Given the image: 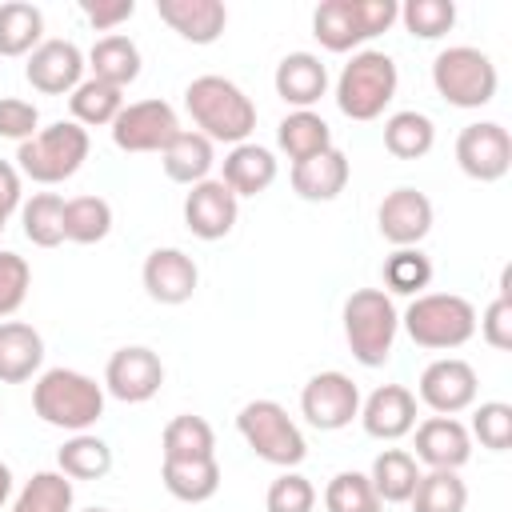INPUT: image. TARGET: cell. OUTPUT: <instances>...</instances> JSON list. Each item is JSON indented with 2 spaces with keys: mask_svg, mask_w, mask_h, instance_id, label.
Returning <instances> with one entry per match:
<instances>
[{
  "mask_svg": "<svg viewBox=\"0 0 512 512\" xmlns=\"http://www.w3.org/2000/svg\"><path fill=\"white\" fill-rule=\"evenodd\" d=\"M184 108H188L196 132L208 136L212 144H232L236 148L256 132V104L228 76H216V72L196 76L184 88Z\"/></svg>",
  "mask_w": 512,
  "mask_h": 512,
  "instance_id": "cell-1",
  "label": "cell"
},
{
  "mask_svg": "<svg viewBox=\"0 0 512 512\" xmlns=\"http://www.w3.org/2000/svg\"><path fill=\"white\" fill-rule=\"evenodd\" d=\"M104 384L76 368H48L32 384V412L60 432H88L104 416Z\"/></svg>",
  "mask_w": 512,
  "mask_h": 512,
  "instance_id": "cell-2",
  "label": "cell"
},
{
  "mask_svg": "<svg viewBox=\"0 0 512 512\" xmlns=\"http://www.w3.org/2000/svg\"><path fill=\"white\" fill-rule=\"evenodd\" d=\"M400 328L416 348L452 352L476 336V308L456 292H420L400 312Z\"/></svg>",
  "mask_w": 512,
  "mask_h": 512,
  "instance_id": "cell-3",
  "label": "cell"
},
{
  "mask_svg": "<svg viewBox=\"0 0 512 512\" xmlns=\"http://www.w3.org/2000/svg\"><path fill=\"white\" fill-rule=\"evenodd\" d=\"M396 16V0H324L312 12V36L324 52H360V44L388 32Z\"/></svg>",
  "mask_w": 512,
  "mask_h": 512,
  "instance_id": "cell-4",
  "label": "cell"
},
{
  "mask_svg": "<svg viewBox=\"0 0 512 512\" xmlns=\"http://www.w3.org/2000/svg\"><path fill=\"white\" fill-rule=\"evenodd\" d=\"M400 84L396 60L380 48H360L336 76V108L348 120H376L392 104Z\"/></svg>",
  "mask_w": 512,
  "mask_h": 512,
  "instance_id": "cell-5",
  "label": "cell"
},
{
  "mask_svg": "<svg viewBox=\"0 0 512 512\" xmlns=\"http://www.w3.org/2000/svg\"><path fill=\"white\" fill-rule=\"evenodd\" d=\"M88 148V128H80L76 120H56L16 148V172L36 184H64L84 168Z\"/></svg>",
  "mask_w": 512,
  "mask_h": 512,
  "instance_id": "cell-6",
  "label": "cell"
},
{
  "mask_svg": "<svg viewBox=\"0 0 512 512\" xmlns=\"http://www.w3.org/2000/svg\"><path fill=\"white\" fill-rule=\"evenodd\" d=\"M400 312L384 288H356L344 300V340L364 368H380L392 356Z\"/></svg>",
  "mask_w": 512,
  "mask_h": 512,
  "instance_id": "cell-7",
  "label": "cell"
},
{
  "mask_svg": "<svg viewBox=\"0 0 512 512\" xmlns=\"http://www.w3.org/2000/svg\"><path fill=\"white\" fill-rule=\"evenodd\" d=\"M432 88L452 108H484L496 100L500 72L488 52H480L472 44H452V48L436 52V60H432Z\"/></svg>",
  "mask_w": 512,
  "mask_h": 512,
  "instance_id": "cell-8",
  "label": "cell"
},
{
  "mask_svg": "<svg viewBox=\"0 0 512 512\" xmlns=\"http://www.w3.org/2000/svg\"><path fill=\"white\" fill-rule=\"evenodd\" d=\"M236 432L240 440L264 460V464H276V468H296L304 456H308V440L300 432V424L288 416L284 404L276 400H248L240 412H236Z\"/></svg>",
  "mask_w": 512,
  "mask_h": 512,
  "instance_id": "cell-9",
  "label": "cell"
},
{
  "mask_svg": "<svg viewBox=\"0 0 512 512\" xmlns=\"http://www.w3.org/2000/svg\"><path fill=\"white\" fill-rule=\"evenodd\" d=\"M176 136H180V116L160 96L124 104L120 116L112 120V144L120 152H164Z\"/></svg>",
  "mask_w": 512,
  "mask_h": 512,
  "instance_id": "cell-10",
  "label": "cell"
},
{
  "mask_svg": "<svg viewBox=\"0 0 512 512\" xmlns=\"http://www.w3.org/2000/svg\"><path fill=\"white\" fill-rule=\"evenodd\" d=\"M300 416L320 432H340L360 416V388L348 372H316L300 392Z\"/></svg>",
  "mask_w": 512,
  "mask_h": 512,
  "instance_id": "cell-11",
  "label": "cell"
},
{
  "mask_svg": "<svg viewBox=\"0 0 512 512\" xmlns=\"http://www.w3.org/2000/svg\"><path fill=\"white\" fill-rule=\"evenodd\" d=\"M456 164L468 180H480V184H496L508 176L512 168V136L504 124L496 120H476V124H464L460 136H456Z\"/></svg>",
  "mask_w": 512,
  "mask_h": 512,
  "instance_id": "cell-12",
  "label": "cell"
},
{
  "mask_svg": "<svg viewBox=\"0 0 512 512\" xmlns=\"http://www.w3.org/2000/svg\"><path fill=\"white\" fill-rule=\"evenodd\" d=\"M160 384H164V364L148 344H124L104 364V392L116 396L120 404H144L160 392Z\"/></svg>",
  "mask_w": 512,
  "mask_h": 512,
  "instance_id": "cell-13",
  "label": "cell"
},
{
  "mask_svg": "<svg viewBox=\"0 0 512 512\" xmlns=\"http://www.w3.org/2000/svg\"><path fill=\"white\" fill-rule=\"evenodd\" d=\"M476 392H480V380H476V368L460 356H440L432 360L424 372H420V384H416V396L424 408H432L436 416H456L464 408L476 404Z\"/></svg>",
  "mask_w": 512,
  "mask_h": 512,
  "instance_id": "cell-14",
  "label": "cell"
},
{
  "mask_svg": "<svg viewBox=\"0 0 512 512\" xmlns=\"http://www.w3.org/2000/svg\"><path fill=\"white\" fill-rule=\"evenodd\" d=\"M376 228L392 248H420V240L432 232V200L420 188L400 184L380 200Z\"/></svg>",
  "mask_w": 512,
  "mask_h": 512,
  "instance_id": "cell-15",
  "label": "cell"
},
{
  "mask_svg": "<svg viewBox=\"0 0 512 512\" xmlns=\"http://www.w3.org/2000/svg\"><path fill=\"white\" fill-rule=\"evenodd\" d=\"M84 68L88 60L72 40H44L40 48L28 52L24 80L44 96H72V88L84 80Z\"/></svg>",
  "mask_w": 512,
  "mask_h": 512,
  "instance_id": "cell-16",
  "label": "cell"
},
{
  "mask_svg": "<svg viewBox=\"0 0 512 512\" xmlns=\"http://www.w3.org/2000/svg\"><path fill=\"white\" fill-rule=\"evenodd\" d=\"M140 280H144V292L156 304L172 308V304H188L192 300V292L200 284V268L184 248H152L144 256Z\"/></svg>",
  "mask_w": 512,
  "mask_h": 512,
  "instance_id": "cell-17",
  "label": "cell"
},
{
  "mask_svg": "<svg viewBox=\"0 0 512 512\" xmlns=\"http://www.w3.org/2000/svg\"><path fill=\"white\" fill-rule=\"evenodd\" d=\"M236 216H240V200L212 176L192 184L184 196V224L200 240H224L236 228Z\"/></svg>",
  "mask_w": 512,
  "mask_h": 512,
  "instance_id": "cell-18",
  "label": "cell"
},
{
  "mask_svg": "<svg viewBox=\"0 0 512 512\" xmlns=\"http://www.w3.org/2000/svg\"><path fill=\"white\" fill-rule=\"evenodd\" d=\"M364 432L372 440H400L416 428V392H408L404 384H380L368 392V400H360V416Z\"/></svg>",
  "mask_w": 512,
  "mask_h": 512,
  "instance_id": "cell-19",
  "label": "cell"
},
{
  "mask_svg": "<svg viewBox=\"0 0 512 512\" xmlns=\"http://www.w3.org/2000/svg\"><path fill=\"white\" fill-rule=\"evenodd\" d=\"M416 460L428 468H448L460 472L472 460V432L456 416H428L416 428Z\"/></svg>",
  "mask_w": 512,
  "mask_h": 512,
  "instance_id": "cell-20",
  "label": "cell"
},
{
  "mask_svg": "<svg viewBox=\"0 0 512 512\" xmlns=\"http://www.w3.org/2000/svg\"><path fill=\"white\" fill-rule=\"evenodd\" d=\"M156 16L188 44H216L228 24L220 0H156Z\"/></svg>",
  "mask_w": 512,
  "mask_h": 512,
  "instance_id": "cell-21",
  "label": "cell"
},
{
  "mask_svg": "<svg viewBox=\"0 0 512 512\" xmlns=\"http://www.w3.org/2000/svg\"><path fill=\"white\" fill-rule=\"evenodd\" d=\"M272 84H276V96L292 104V112H300V108H312L328 92V68L316 52H288L276 64Z\"/></svg>",
  "mask_w": 512,
  "mask_h": 512,
  "instance_id": "cell-22",
  "label": "cell"
},
{
  "mask_svg": "<svg viewBox=\"0 0 512 512\" xmlns=\"http://www.w3.org/2000/svg\"><path fill=\"white\" fill-rule=\"evenodd\" d=\"M348 176H352V164H348V156L332 144L328 152L292 164V192H296L300 200L328 204V200H336V196L348 188Z\"/></svg>",
  "mask_w": 512,
  "mask_h": 512,
  "instance_id": "cell-23",
  "label": "cell"
},
{
  "mask_svg": "<svg viewBox=\"0 0 512 512\" xmlns=\"http://www.w3.org/2000/svg\"><path fill=\"white\" fill-rule=\"evenodd\" d=\"M272 180H276V156H272V148L252 144V140L228 148L224 168H220V184H224L236 200H240V196H260V192H268Z\"/></svg>",
  "mask_w": 512,
  "mask_h": 512,
  "instance_id": "cell-24",
  "label": "cell"
},
{
  "mask_svg": "<svg viewBox=\"0 0 512 512\" xmlns=\"http://www.w3.org/2000/svg\"><path fill=\"white\" fill-rule=\"evenodd\" d=\"M44 364V336L24 320H0V384H24Z\"/></svg>",
  "mask_w": 512,
  "mask_h": 512,
  "instance_id": "cell-25",
  "label": "cell"
},
{
  "mask_svg": "<svg viewBox=\"0 0 512 512\" xmlns=\"http://www.w3.org/2000/svg\"><path fill=\"white\" fill-rule=\"evenodd\" d=\"M160 164H164V176L176 180V184H200L208 180L212 164H216V144L208 136H200L196 128H180V136L160 152Z\"/></svg>",
  "mask_w": 512,
  "mask_h": 512,
  "instance_id": "cell-26",
  "label": "cell"
},
{
  "mask_svg": "<svg viewBox=\"0 0 512 512\" xmlns=\"http://www.w3.org/2000/svg\"><path fill=\"white\" fill-rule=\"evenodd\" d=\"M84 60H88V68H92L96 80H104V84H112V88H120V92L140 76V48H136V40L124 36V32L100 36Z\"/></svg>",
  "mask_w": 512,
  "mask_h": 512,
  "instance_id": "cell-27",
  "label": "cell"
},
{
  "mask_svg": "<svg viewBox=\"0 0 512 512\" xmlns=\"http://www.w3.org/2000/svg\"><path fill=\"white\" fill-rule=\"evenodd\" d=\"M276 144H280V152H284L292 164H300V160L320 156V152L332 148V128H328V120H324L320 112L300 108V112H288V116L276 124Z\"/></svg>",
  "mask_w": 512,
  "mask_h": 512,
  "instance_id": "cell-28",
  "label": "cell"
},
{
  "mask_svg": "<svg viewBox=\"0 0 512 512\" xmlns=\"http://www.w3.org/2000/svg\"><path fill=\"white\" fill-rule=\"evenodd\" d=\"M160 480H164L168 496H176L184 504H204L220 488V464H216V456L212 460H164Z\"/></svg>",
  "mask_w": 512,
  "mask_h": 512,
  "instance_id": "cell-29",
  "label": "cell"
},
{
  "mask_svg": "<svg viewBox=\"0 0 512 512\" xmlns=\"http://www.w3.org/2000/svg\"><path fill=\"white\" fill-rule=\"evenodd\" d=\"M368 480H372L380 504H408V496H412V488H416V480H420V464H416V456L404 452V448H384V452L372 460Z\"/></svg>",
  "mask_w": 512,
  "mask_h": 512,
  "instance_id": "cell-30",
  "label": "cell"
},
{
  "mask_svg": "<svg viewBox=\"0 0 512 512\" xmlns=\"http://www.w3.org/2000/svg\"><path fill=\"white\" fill-rule=\"evenodd\" d=\"M436 144V124L432 116L416 112V108H400L384 120V148L396 156V160H420L428 156Z\"/></svg>",
  "mask_w": 512,
  "mask_h": 512,
  "instance_id": "cell-31",
  "label": "cell"
},
{
  "mask_svg": "<svg viewBox=\"0 0 512 512\" xmlns=\"http://www.w3.org/2000/svg\"><path fill=\"white\" fill-rule=\"evenodd\" d=\"M160 448H164V460H212L216 456V432L204 416L180 412L164 424Z\"/></svg>",
  "mask_w": 512,
  "mask_h": 512,
  "instance_id": "cell-32",
  "label": "cell"
},
{
  "mask_svg": "<svg viewBox=\"0 0 512 512\" xmlns=\"http://www.w3.org/2000/svg\"><path fill=\"white\" fill-rule=\"evenodd\" d=\"M44 44V12L28 0L0 4V56H28Z\"/></svg>",
  "mask_w": 512,
  "mask_h": 512,
  "instance_id": "cell-33",
  "label": "cell"
},
{
  "mask_svg": "<svg viewBox=\"0 0 512 512\" xmlns=\"http://www.w3.org/2000/svg\"><path fill=\"white\" fill-rule=\"evenodd\" d=\"M56 468L68 480H100L112 472V448L96 432H72L56 452Z\"/></svg>",
  "mask_w": 512,
  "mask_h": 512,
  "instance_id": "cell-34",
  "label": "cell"
},
{
  "mask_svg": "<svg viewBox=\"0 0 512 512\" xmlns=\"http://www.w3.org/2000/svg\"><path fill=\"white\" fill-rule=\"evenodd\" d=\"M68 108H72V120H76L80 128H104V124L112 128V120H116L120 108H124V92L112 88V84H104V80H96V76H84V80L72 88Z\"/></svg>",
  "mask_w": 512,
  "mask_h": 512,
  "instance_id": "cell-35",
  "label": "cell"
},
{
  "mask_svg": "<svg viewBox=\"0 0 512 512\" xmlns=\"http://www.w3.org/2000/svg\"><path fill=\"white\" fill-rule=\"evenodd\" d=\"M20 228H24V240L36 248L64 244V196L60 192H32L20 204Z\"/></svg>",
  "mask_w": 512,
  "mask_h": 512,
  "instance_id": "cell-36",
  "label": "cell"
},
{
  "mask_svg": "<svg viewBox=\"0 0 512 512\" xmlns=\"http://www.w3.org/2000/svg\"><path fill=\"white\" fill-rule=\"evenodd\" d=\"M408 504H412V512H464L468 508V484L460 480V472L428 468V472H420Z\"/></svg>",
  "mask_w": 512,
  "mask_h": 512,
  "instance_id": "cell-37",
  "label": "cell"
},
{
  "mask_svg": "<svg viewBox=\"0 0 512 512\" xmlns=\"http://www.w3.org/2000/svg\"><path fill=\"white\" fill-rule=\"evenodd\" d=\"M76 504V488L60 468H44L32 472V480H24V488L12 500V512H72Z\"/></svg>",
  "mask_w": 512,
  "mask_h": 512,
  "instance_id": "cell-38",
  "label": "cell"
},
{
  "mask_svg": "<svg viewBox=\"0 0 512 512\" xmlns=\"http://www.w3.org/2000/svg\"><path fill=\"white\" fill-rule=\"evenodd\" d=\"M112 232V204L104 196H72L64 200V240L100 244Z\"/></svg>",
  "mask_w": 512,
  "mask_h": 512,
  "instance_id": "cell-39",
  "label": "cell"
},
{
  "mask_svg": "<svg viewBox=\"0 0 512 512\" xmlns=\"http://www.w3.org/2000/svg\"><path fill=\"white\" fill-rule=\"evenodd\" d=\"M432 284V260L420 248H392L384 260V292L388 296H420Z\"/></svg>",
  "mask_w": 512,
  "mask_h": 512,
  "instance_id": "cell-40",
  "label": "cell"
},
{
  "mask_svg": "<svg viewBox=\"0 0 512 512\" xmlns=\"http://www.w3.org/2000/svg\"><path fill=\"white\" fill-rule=\"evenodd\" d=\"M324 508L328 512H380V496L368 480V472H356V468H344L328 480L324 488Z\"/></svg>",
  "mask_w": 512,
  "mask_h": 512,
  "instance_id": "cell-41",
  "label": "cell"
},
{
  "mask_svg": "<svg viewBox=\"0 0 512 512\" xmlns=\"http://www.w3.org/2000/svg\"><path fill=\"white\" fill-rule=\"evenodd\" d=\"M396 20L416 40H440L456 24V4L452 0H404Z\"/></svg>",
  "mask_w": 512,
  "mask_h": 512,
  "instance_id": "cell-42",
  "label": "cell"
},
{
  "mask_svg": "<svg viewBox=\"0 0 512 512\" xmlns=\"http://www.w3.org/2000/svg\"><path fill=\"white\" fill-rule=\"evenodd\" d=\"M476 328H480L484 344H492L496 352L512 348V268L500 272V292L492 296L484 316H476Z\"/></svg>",
  "mask_w": 512,
  "mask_h": 512,
  "instance_id": "cell-43",
  "label": "cell"
},
{
  "mask_svg": "<svg viewBox=\"0 0 512 512\" xmlns=\"http://www.w3.org/2000/svg\"><path fill=\"white\" fill-rule=\"evenodd\" d=\"M28 288H32V264L20 252L0 248V320H12L20 312Z\"/></svg>",
  "mask_w": 512,
  "mask_h": 512,
  "instance_id": "cell-44",
  "label": "cell"
},
{
  "mask_svg": "<svg viewBox=\"0 0 512 512\" xmlns=\"http://www.w3.org/2000/svg\"><path fill=\"white\" fill-rule=\"evenodd\" d=\"M472 440H480L488 452H508L512 444V404L504 400H484L472 412Z\"/></svg>",
  "mask_w": 512,
  "mask_h": 512,
  "instance_id": "cell-45",
  "label": "cell"
},
{
  "mask_svg": "<svg viewBox=\"0 0 512 512\" xmlns=\"http://www.w3.org/2000/svg\"><path fill=\"white\" fill-rule=\"evenodd\" d=\"M264 508L268 512H312L316 508V488L308 476H300L296 468H284L268 492H264Z\"/></svg>",
  "mask_w": 512,
  "mask_h": 512,
  "instance_id": "cell-46",
  "label": "cell"
},
{
  "mask_svg": "<svg viewBox=\"0 0 512 512\" xmlns=\"http://www.w3.org/2000/svg\"><path fill=\"white\" fill-rule=\"evenodd\" d=\"M36 132H40V108L20 96H0V136L24 144Z\"/></svg>",
  "mask_w": 512,
  "mask_h": 512,
  "instance_id": "cell-47",
  "label": "cell"
},
{
  "mask_svg": "<svg viewBox=\"0 0 512 512\" xmlns=\"http://www.w3.org/2000/svg\"><path fill=\"white\" fill-rule=\"evenodd\" d=\"M80 12L84 20L96 28V32H116L124 20H132L136 12V0H80Z\"/></svg>",
  "mask_w": 512,
  "mask_h": 512,
  "instance_id": "cell-48",
  "label": "cell"
},
{
  "mask_svg": "<svg viewBox=\"0 0 512 512\" xmlns=\"http://www.w3.org/2000/svg\"><path fill=\"white\" fill-rule=\"evenodd\" d=\"M20 204H24V192H20V172H16V164L0 160V232L8 228L12 212H20Z\"/></svg>",
  "mask_w": 512,
  "mask_h": 512,
  "instance_id": "cell-49",
  "label": "cell"
},
{
  "mask_svg": "<svg viewBox=\"0 0 512 512\" xmlns=\"http://www.w3.org/2000/svg\"><path fill=\"white\" fill-rule=\"evenodd\" d=\"M8 496H12V468L0 460V508L8 504Z\"/></svg>",
  "mask_w": 512,
  "mask_h": 512,
  "instance_id": "cell-50",
  "label": "cell"
},
{
  "mask_svg": "<svg viewBox=\"0 0 512 512\" xmlns=\"http://www.w3.org/2000/svg\"><path fill=\"white\" fill-rule=\"evenodd\" d=\"M84 512H108V508H84Z\"/></svg>",
  "mask_w": 512,
  "mask_h": 512,
  "instance_id": "cell-51",
  "label": "cell"
}]
</instances>
